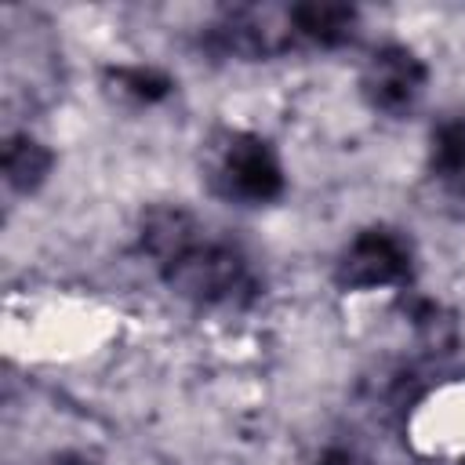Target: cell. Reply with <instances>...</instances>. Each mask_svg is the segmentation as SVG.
Wrapping results in <instances>:
<instances>
[{
  "label": "cell",
  "instance_id": "1",
  "mask_svg": "<svg viewBox=\"0 0 465 465\" xmlns=\"http://www.w3.org/2000/svg\"><path fill=\"white\" fill-rule=\"evenodd\" d=\"M134 243L160 283L200 312H243L262 298V276L251 254L207 229L182 203L142 207Z\"/></svg>",
  "mask_w": 465,
  "mask_h": 465
},
{
  "label": "cell",
  "instance_id": "2",
  "mask_svg": "<svg viewBox=\"0 0 465 465\" xmlns=\"http://www.w3.org/2000/svg\"><path fill=\"white\" fill-rule=\"evenodd\" d=\"M200 171L207 193L240 211L272 207L287 193V167L280 149L272 145V138L251 127L211 131L200 153Z\"/></svg>",
  "mask_w": 465,
  "mask_h": 465
},
{
  "label": "cell",
  "instance_id": "3",
  "mask_svg": "<svg viewBox=\"0 0 465 465\" xmlns=\"http://www.w3.org/2000/svg\"><path fill=\"white\" fill-rule=\"evenodd\" d=\"M418 272L414 240L389 225L371 222L356 229L331 262V283L341 294H374V291H407Z\"/></svg>",
  "mask_w": 465,
  "mask_h": 465
},
{
  "label": "cell",
  "instance_id": "4",
  "mask_svg": "<svg viewBox=\"0 0 465 465\" xmlns=\"http://www.w3.org/2000/svg\"><path fill=\"white\" fill-rule=\"evenodd\" d=\"M203 47L229 62H272L298 51L291 4H232L222 7L200 33Z\"/></svg>",
  "mask_w": 465,
  "mask_h": 465
},
{
  "label": "cell",
  "instance_id": "5",
  "mask_svg": "<svg viewBox=\"0 0 465 465\" xmlns=\"http://www.w3.org/2000/svg\"><path fill=\"white\" fill-rule=\"evenodd\" d=\"M432 84V69L421 58L418 47L403 44V40H385L378 44L356 76V91L363 98V105L374 116L385 120H407L421 109L425 94Z\"/></svg>",
  "mask_w": 465,
  "mask_h": 465
},
{
  "label": "cell",
  "instance_id": "6",
  "mask_svg": "<svg viewBox=\"0 0 465 465\" xmlns=\"http://www.w3.org/2000/svg\"><path fill=\"white\" fill-rule=\"evenodd\" d=\"M291 29L298 47L341 51L360 36V11L352 4H291Z\"/></svg>",
  "mask_w": 465,
  "mask_h": 465
},
{
  "label": "cell",
  "instance_id": "7",
  "mask_svg": "<svg viewBox=\"0 0 465 465\" xmlns=\"http://www.w3.org/2000/svg\"><path fill=\"white\" fill-rule=\"evenodd\" d=\"M54 149L33 134V131H11L4 138V149H0V174H4V185L7 193L15 196H36L51 174H54Z\"/></svg>",
  "mask_w": 465,
  "mask_h": 465
},
{
  "label": "cell",
  "instance_id": "8",
  "mask_svg": "<svg viewBox=\"0 0 465 465\" xmlns=\"http://www.w3.org/2000/svg\"><path fill=\"white\" fill-rule=\"evenodd\" d=\"M102 87L116 102H127L138 109H156L167 98H174L178 80L163 65H153V62H116V65H105Z\"/></svg>",
  "mask_w": 465,
  "mask_h": 465
},
{
  "label": "cell",
  "instance_id": "9",
  "mask_svg": "<svg viewBox=\"0 0 465 465\" xmlns=\"http://www.w3.org/2000/svg\"><path fill=\"white\" fill-rule=\"evenodd\" d=\"M425 167L440 189L465 196V113H450L432 127L425 145Z\"/></svg>",
  "mask_w": 465,
  "mask_h": 465
},
{
  "label": "cell",
  "instance_id": "10",
  "mask_svg": "<svg viewBox=\"0 0 465 465\" xmlns=\"http://www.w3.org/2000/svg\"><path fill=\"white\" fill-rule=\"evenodd\" d=\"M33 465H98V461L91 454H84V450H51V454L36 458Z\"/></svg>",
  "mask_w": 465,
  "mask_h": 465
},
{
  "label": "cell",
  "instance_id": "11",
  "mask_svg": "<svg viewBox=\"0 0 465 465\" xmlns=\"http://www.w3.org/2000/svg\"><path fill=\"white\" fill-rule=\"evenodd\" d=\"M312 465H371V461H363L356 450H349V447H331V450H323Z\"/></svg>",
  "mask_w": 465,
  "mask_h": 465
}]
</instances>
